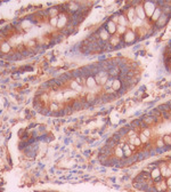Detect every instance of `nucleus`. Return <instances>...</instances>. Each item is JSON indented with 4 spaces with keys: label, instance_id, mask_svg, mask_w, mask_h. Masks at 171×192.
<instances>
[{
    "label": "nucleus",
    "instance_id": "3",
    "mask_svg": "<svg viewBox=\"0 0 171 192\" xmlns=\"http://www.w3.org/2000/svg\"><path fill=\"white\" fill-rule=\"evenodd\" d=\"M169 14H164L162 13V15L160 16V18L158 20V22L155 23V27H164L165 24H167V22L169 21Z\"/></svg>",
    "mask_w": 171,
    "mask_h": 192
},
{
    "label": "nucleus",
    "instance_id": "8",
    "mask_svg": "<svg viewBox=\"0 0 171 192\" xmlns=\"http://www.w3.org/2000/svg\"><path fill=\"white\" fill-rule=\"evenodd\" d=\"M99 39L102 41H107V40H110V33L106 31V29H101L99 30Z\"/></svg>",
    "mask_w": 171,
    "mask_h": 192
},
{
    "label": "nucleus",
    "instance_id": "1",
    "mask_svg": "<svg viewBox=\"0 0 171 192\" xmlns=\"http://www.w3.org/2000/svg\"><path fill=\"white\" fill-rule=\"evenodd\" d=\"M143 8H144L146 17H152V15L154 13L156 6H155V2H153V1H146V2H144V5H143Z\"/></svg>",
    "mask_w": 171,
    "mask_h": 192
},
{
    "label": "nucleus",
    "instance_id": "13",
    "mask_svg": "<svg viewBox=\"0 0 171 192\" xmlns=\"http://www.w3.org/2000/svg\"><path fill=\"white\" fill-rule=\"evenodd\" d=\"M122 150H123V153H124V157L128 158V157H131V149H130V145L126 144L122 146Z\"/></svg>",
    "mask_w": 171,
    "mask_h": 192
},
{
    "label": "nucleus",
    "instance_id": "6",
    "mask_svg": "<svg viewBox=\"0 0 171 192\" xmlns=\"http://www.w3.org/2000/svg\"><path fill=\"white\" fill-rule=\"evenodd\" d=\"M151 178L152 179H154V181H156L158 178H161V170H160V168L158 167H155V168H153L152 170H151Z\"/></svg>",
    "mask_w": 171,
    "mask_h": 192
},
{
    "label": "nucleus",
    "instance_id": "7",
    "mask_svg": "<svg viewBox=\"0 0 171 192\" xmlns=\"http://www.w3.org/2000/svg\"><path fill=\"white\" fill-rule=\"evenodd\" d=\"M117 24L115 23H113L112 21H110L108 23H107V25H106V31L110 33V34H114L115 32H117Z\"/></svg>",
    "mask_w": 171,
    "mask_h": 192
},
{
    "label": "nucleus",
    "instance_id": "11",
    "mask_svg": "<svg viewBox=\"0 0 171 192\" xmlns=\"http://www.w3.org/2000/svg\"><path fill=\"white\" fill-rule=\"evenodd\" d=\"M114 156H115L117 158H119V159L124 158V153H123V150H122L121 146H117V148L114 149Z\"/></svg>",
    "mask_w": 171,
    "mask_h": 192
},
{
    "label": "nucleus",
    "instance_id": "2",
    "mask_svg": "<svg viewBox=\"0 0 171 192\" xmlns=\"http://www.w3.org/2000/svg\"><path fill=\"white\" fill-rule=\"evenodd\" d=\"M136 39H137V36H136V33L133 31H131V30H128L124 33V36H123V42L124 43H131Z\"/></svg>",
    "mask_w": 171,
    "mask_h": 192
},
{
    "label": "nucleus",
    "instance_id": "12",
    "mask_svg": "<svg viewBox=\"0 0 171 192\" xmlns=\"http://www.w3.org/2000/svg\"><path fill=\"white\" fill-rule=\"evenodd\" d=\"M119 25H121V27H127V23H128V20H127V17L122 14V15H119Z\"/></svg>",
    "mask_w": 171,
    "mask_h": 192
},
{
    "label": "nucleus",
    "instance_id": "15",
    "mask_svg": "<svg viewBox=\"0 0 171 192\" xmlns=\"http://www.w3.org/2000/svg\"><path fill=\"white\" fill-rule=\"evenodd\" d=\"M87 85L89 86V87H94L95 85H96V80H95V78L90 76V77H88V79H87Z\"/></svg>",
    "mask_w": 171,
    "mask_h": 192
},
{
    "label": "nucleus",
    "instance_id": "10",
    "mask_svg": "<svg viewBox=\"0 0 171 192\" xmlns=\"http://www.w3.org/2000/svg\"><path fill=\"white\" fill-rule=\"evenodd\" d=\"M142 121L145 123L147 126H152V125H154L155 123V118H153V117H151V116H145L142 118Z\"/></svg>",
    "mask_w": 171,
    "mask_h": 192
},
{
    "label": "nucleus",
    "instance_id": "18",
    "mask_svg": "<svg viewBox=\"0 0 171 192\" xmlns=\"http://www.w3.org/2000/svg\"><path fill=\"white\" fill-rule=\"evenodd\" d=\"M138 137H139V139H140V142H142V143H147V142L149 141V138H148L147 136H145L143 133H140V135H139Z\"/></svg>",
    "mask_w": 171,
    "mask_h": 192
},
{
    "label": "nucleus",
    "instance_id": "16",
    "mask_svg": "<svg viewBox=\"0 0 171 192\" xmlns=\"http://www.w3.org/2000/svg\"><path fill=\"white\" fill-rule=\"evenodd\" d=\"M127 31H128V30H127V27H121V25H118V27H117V32H119V36L126 33Z\"/></svg>",
    "mask_w": 171,
    "mask_h": 192
},
{
    "label": "nucleus",
    "instance_id": "9",
    "mask_svg": "<svg viewBox=\"0 0 171 192\" xmlns=\"http://www.w3.org/2000/svg\"><path fill=\"white\" fill-rule=\"evenodd\" d=\"M162 15V9L160 8V7H156L155 8V11H154V13L152 15V17H151V20H152V22H154V23H156L158 22V20L160 18V16Z\"/></svg>",
    "mask_w": 171,
    "mask_h": 192
},
{
    "label": "nucleus",
    "instance_id": "14",
    "mask_svg": "<svg viewBox=\"0 0 171 192\" xmlns=\"http://www.w3.org/2000/svg\"><path fill=\"white\" fill-rule=\"evenodd\" d=\"M121 87H122V82L120 81L119 79H114V81H113V86H112L113 90H114V92H119Z\"/></svg>",
    "mask_w": 171,
    "mask_h": 192
},
{
    "label": "nucleus",
    "instance_id": "5",
    "mask_svg": "<svg viewBox=\"0 0 171 192\" xmlns=\"http://www.w3.org/2000/svg\"><path fill=\"white\" fill-rule=\"evenodd\" d=\"M135 17H136V12H135V8L133 7H130L127 9V18L129 22L133 23L135 22Z\"/></svg>",
    "mask_w": 171,
    "mask_h": 192
},
{
    "label": "nucleus",
    "instance_id": "17",
    "mask_svg": "<svg viewBox=\"0 0 171 192\" xmlns=\"http://www.w3.org/2000/svg\"><path fill=\"white\" fill-rule=\"evenodd\" d=\"M162 139H163V142H164V145H168V146H170L171 145V136L170 135H165Z\"/></svg>",
    "mask_w": 171,
    "mask_h": 192
},
{
    "label": "nucleus",
    "instance_id": "4",
    "mask_svg": "<svg viewBox=\"0 0 171 192\" xmlns=\"http://www.w3.org/2000/svg\"><path fill=\"white\" fill-rule=\"evenodd\" d=\"M135 12H136V17H137L139 21H143V20H145L146 15H145L144 8H143V5H142V4H140V5H138V6L135 8Z\"/></svg>",
    "mask_w": 171,
    "mask_h": 192
}]
</instances>
